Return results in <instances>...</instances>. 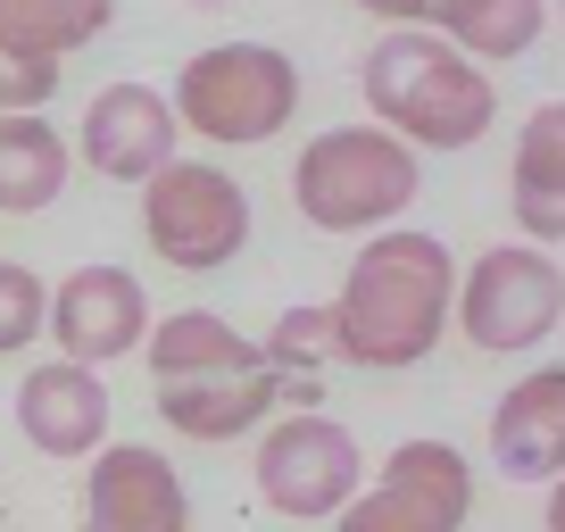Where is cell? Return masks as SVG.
<instances>
[{"label": "cell", "mask_w": 565, "mask_h": 532, "mask_svg": "<svg viewBox=\"0 0 565 532\" xmlns=\"http://www.w3.org/2000/svg\"><path fill=\"white\" fill-rule=\"evenodd\" d=\"M449 308H458V266H449V242L416 225H391L366 233V249L350 258L341 275V300H333V341L350 366L374 374H399L424 366L449 333Z\"/></svg>", "instance_id": "6da1fadb"}, {"label": "cell", "mask_w": 565, "mask_h": 532, "mask_svg": "<svg viewBox=\"0 0 565 532\" xmlns=\"http://www.w3.org/2000/svg\"><path fill=\"white\" fill-rule=\"evenodd\" d=\"M358 92H366L374 125H391L407 150H475L499 125V84L482 58H466L433 25H391L366 58H358Z\"/></svg>", "instance_id": "7a4b0ae2"}, {"label": "cell", "mask_w": 565, "mask_h": 532, "mask_svg": "<svg viewBox=\"0 0 565 532\" xmlns=\"http://www.w3.org/2000/svg\"><path fill=\"white\" fill-rule=\"evenodd\" d=\"M416 192L424 167L391 125H333L291 159V200L317 233H391Z\"/></svg>", "instance_id": "3957f363"}, {"label": "cell", "mask_w": 565, "mask_h": 532, "mask_svg": "<svg viewBox=\"0 0 565 532\" xmlns=\"http://www.w3.org/2000/svg\"><path fill=\"white\" fill-rule=\"evenodd\" d=\"M167 100H175L183 134H200L216 150H249V142H275L300 117V67L275 42H209V51L183 58Z\"/></svg>", "instance_id": "277c9868"}, {"label": "cell", "mask_w": 565, "mask_h": 532, "mask_svg": "<svg viewBox=\"0 0 565 532\" xmlns=\"http://www.w3.org/2000/svg\"><path fill=\"white\" fill-rule=\"evenodd\" d=\"M565 324V266L541 242H499L458 275V333L491 358L541 350Z\"/></svg>", "instance_id": "5b68a950"}, {"label": "cell", "mask_w": 565, "mask_h": 532, "mask_svg": "<svg viewBox=\"0 0 565 532\" xmlns=\"http://www.w3.org/2000/svg\"><path fill=\"white\" fill-rule=\"evenodd\" d=\"M141 242L183 275H216L249 249V192L209 159H175L141 183Z\"/></svg>", "instance_id": "8992f818"}, {"label": "cell", "mask_w": 565, "mask_h": 532, "mask_svg": "<svg viewBox=\"0 0 565 532\" xmlns=\"http://www.w3.org/2000/svg\"><path fill=\"white\" fill-rule=\"evenodd\" d=\"M366 491V449L324 408H291L258 433V499L291 524H324Z\"/></svg>", "instance_id": "52a82bcc"}, {"label": "cell", "mask_w": 565, "mask_h": 532, "mask_svg": "<svg viewBox=\"0 0 565 532\" xmlns=\"http://www.w3.org/2000/svg\"><path fill=\"white\" fill-rule=\"evenodd\" d=\"M150 291H141V275H125V266H75L67 284L51 291V341L58 358H75V366H117V358H134L141 341H150Z\"/></svg>", "instance_id": "ba28073f"}, {"label": "cell", "mask_w": 565, "mask_h": 532, "mask_svg": "<svg viewBox=\"0 0 565 532\" xmlns=\"http://www.w3.org/2000/svg\"><path fill=\"white\" fill-rule=\"evenodd\" d=\"M175 134H183V117H175L167 92L108 84V92H92L84 125H75V159L108 183H150V175L175 167Z\"/></svg>", "instance_id": "9c48e42d"}, {"label": "cell", "mask_w": 565, "mask_h": 532, "mask_svg": "<svg viewBox=\"0 0 565 532\" xmlns=\"http://www.w3.org/2000/svg\"><path fill=\"white\" fill-rule=\"evenodd\" d=\"M84 532H192L183 475L141 441H117L84 475Z\"/></svg>", "instance_id": "30bf717a"}, {"label": "cell", "mask_w": 565, "mask_h": 532, "mask_svg": "<svg viewBox=\"0 0 565 532\" xmlns=\"http://www.w3.org/2000/svg\"><path fill=\"white\" fill-rule=\"evenodd\" d=\"M18 433L42 449V458H100L108 449V383L100 366H75V358H51L18 383Z\"/></svg>", "instance_id": "8fae6325"}, {"label": "cell", "mask_w": 565, "mask_h": 532, "mask_svg": "<svg viewBox=\"0 0 565 532\" xmlns=\"http://www.w3.org/2000/svg\"><path fill=\"white\" fill-rule=\"evenodd\" d=\"M491 466L508 482H557L565 475V366H532L524 383L499 391Z\"/></svg>", "instance_id": "7c38bea8"}, {"label": "cell", "mask_w": 565, "mask_h": 532, "mask_svg": "<svg viewBox=\"0 0 565 532\" xmlns=\"http://www.w3.org/2000/svg\"><path fill=\"white\" fill-rule=\"evenodd\" d=\"M282 400H291V383H282L275 366H258V374H209V383H159V416L183 433V441H242V433L266 425Z\"/></svg>", "instance_id": "4fadbf2b"}, {"label": "cell", "mask_w": 565, "mask_h": 532, "mask_svg": "<svg viewBox=\"0 0 565 532\" xmlns=\"http://www.w3.org/2000/svg\"><path fill=\"white\" fill-rule=\"evenodd\" d=\"M508 200H515V233L541 249L565 242V100H541L515 134V167H508Z\"/></svg>", "instance_id": "5bb4252c"}, {"label": "cell", "mask_w": 565, "mask_h": 532, "mask_svg": "<svg viewBox=\"0 0 565 532\" xmlns=\"http://www.w3.org/2000/svg\"><path fill=\"white\" fill-rule=\"evenodd\" d=\"M141 358H150L159 383H209V374H258L266 366V341L233 333L216 308H175V317L150 324Z\"/></svg>", "instance_id": "9a60e30c"}, {"label": "cell", "mask_w": 565, "mask_h": 532, "mask_svg": "<svg viewBox=\"0 0 565 532\" xmlns=\"http://www.w3.org/2000/svg\"><path fill=\"white\" fill-rule=\"evenodd\" d=\"M67 134L51 117H0V216H42L67 192Z\"/></svg>", "instance_id": "2e32d148"}, {"label": "cell", "mask_w": 565, "mask_h": 532, "mask_svg": "<svg viewBox=\"0 0 565 532\" xmlns=\"http://www.w3.org/2000/svg\"><path fill=\"white\" fill-rule=\"evenodd\" d=\"M548 25V0H441L433 9V34H449L466 58H524Z\"/></svg>", "instance_id": "e0dca14e"}, {"label": "cell", "mask_w": 565, "mask_h": 532, "mask_svg": "<svg viewBox=\"0 0 565 532\" xmlns=\"http://www.w3.org/2000/svg\"><path fill=\"white\" fill-rule=\"evenodd\" d=\"M117 0H0V42L34 58H75L84 42L108 34Z\"/></svg>", "instance_id": "ac0fdd59"}, {"label": "cell", "mask_w": 565, "mask_h": 532, "mask_svg": "<svg viewBox=\"0 0 565 532\" xmlns=\"http://www.w3.org/2000/svg\"><path fill=\"white\" fill-rule=\"evenodd\" d=\"M383 482H407V491L416 499H433V508H449L466 524V515H475V466H466V449L458 441H399L383 458Z\"/></svg>", "instance_id": "d6986e66"}, {"label": "cell", "mask_w": 565, "mask_h": 532, "mask_svg": "<svg viewBox=\"0 0 565 532\" xmlns=\"http://www.w3.org/2000/svg\"><path fill=\"white\" fill-rule=\"evenodd\" d=\"M333 532H458V515L416 499L407 482H366V491L333 515Z\"/></svg>", "instance_id": "ffe728a7"}, {"label": "cell", "mask_w": 565, "mask_h": 532, "mask_svg": "<svg viewBox=\"0 0 565 532\" xmlns=\"http://www.w3.org/2000/svg\"><path fill=\"white\" fill-rule=\"evenodd\" d=\"M324 358H341L333 308H282L275 333H266V366H275V374H317Z\"/></svg>", "instance_id": "44dd1931"}, {"label": "cell", "mask_w": 565, "mask_h": 532, "mask_svg": "<svg viewBox=\"0 0 565 532\" xmlns=\"http://www.w3.org/2000/svg\"><path fill=\"white\" fill-rule=\"evenodd\" d=\"M42 324H51V291H42V275L0 258V358H18Z\"/></svg>", "instance_id": "7402d4cb"}, {"label": "cell", "mask_w": 565, "mask_h": 532, "mask_svg": "<svg viewBox=\"0 0 565 532\" xmlns=\"http://www.w3.org/2000/svg\"><path fill=\"white\" fill-rule=\"evenodd\" d=\"M51 92H58V58H34V51L0 42V117H42Z\"/></svg>", "instance_id": "603a6c76"}, {"label": "cell", "mask_w": 565, "mask_h": 532, "mask_svg": "<svg viewBox=\"0 0 565 532\" xmlns=\"http://www.w3.org/2000/svg\"><path fill=\"white\" fill-rule=\"evenodd\" d=\"M366 18H383V25H433V9L441 0H358Z\"/></svg>", "instance_id": "cb8c5ba5"}, {"label": "cell", "mask_w": 565, "mask_h": 532, "mask_svg": "<svg viewBox=\"0 0 565 532\" xmlns=\"http://www.w3.org/2000/svg\"><path fill=\"white\" fill-rule=\"evenodd\" d=\"M548 532H565V475L548 482Z\"/></svg>", "instance_id": "d4e9b609"}, {"label": "cell", "mask_w": 565, "mask_h": 532, "mask_svg": "<svg viewBox=\"0 0 565 532\" xmlns=\"http://www.w3.org/2000/svg\"><path fill=\"white\" fill-rule=\"evenodd\" d=\"M192 9H225V0H192Z\"/></svg>", "instance_id": "484cf974"}, {"label": "cell", "mask_w": 565, "mask_h": 532, "mask_svg": "<svg viewBox=\"0 0 565 532\" xmlns=\"http://www.w3.org/2000/svg\"><path fill=\"white\" fill-rule=\"evenodd\" d=\"M557 18H565V0H557Z\"/></svg>", "instance_id": "4316f807"}]
</instances>
